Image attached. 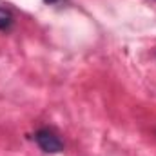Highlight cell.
Here are the masks:
<instances>
[{
    "label": "cell",
    "mask_w": 156,
    "mask_h": 156,
    "mask_svg": "<svg viewBox=\"0 0 156 156\" xmlns=\"http://www.w3.org/2000/svg\"><path fill=\"white\" fill-rule=\"evenodd\" d=\"M35 142L47 154H58L64 151V142L51 127H40L35 131Z\"/></svg>",
    "instance_id": "obj_1"
},
{
    "label": "cell",
    "mask_w": 156,
    "mask_h": 156,
    "mask_svg": "<svg viewBox=\"0 0 156 156\" xmlns=\"http://www.w3.org/2000/svg\"><path fill=\"white\" fill-rule=\"evenodd\" d=\"M13 26H15V15H13V11L7 5L0 4V33L11 31Z\"/></svg>",
    "instance_id": "obj_2"
},
{
    "label": "cell",
    "mask_w": 156,
    "mask_h": 156,
    "mask_svg": "<svg viewBox=\"0 0 156 156\" xmlns=\"http://www.w3.org/2000/svg\"><path fill=\"white\" fill-rule=\"evenodd\" d=\"M44 2H45L47 5H53V4H60L62 0H44Z\"/></svg>",
    "instance_id": "obj_3"
}]
</instances>
